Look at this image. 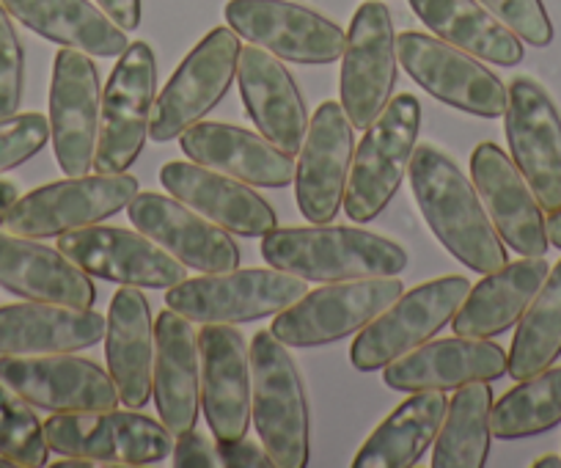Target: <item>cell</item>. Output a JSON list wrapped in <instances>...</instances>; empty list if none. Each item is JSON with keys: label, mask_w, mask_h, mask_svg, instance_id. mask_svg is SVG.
<instances>
[{"label": "cell", "mask_w": 561, "mask_h": 468, "mask_svg": "<svg viewBox=\"0 0 561 468\" xmlns=\"http://www.w3.org/2000/svg\"><path fill=\"white\" fill-rule=\"evenodd\" d=\"M410 187L435 238L468 271L488 276L506 265L504 240L495 231L479 191L435 144L415 147Z\"/></svg>", "instance_id": "obj_1"}, {"label": "cell", "mask_w": 561, "mask_h": 468, "mask_svg": "<svg viewBox=\"0 0 561 468\" xmlns=\"http://www.w3.org/2000/svg\"><path fill=\"white\" fill-rule=\"evenodd\" d=\"M262 256L275 271L317 284L399 276L408 267V251L393 240L331 224L275 226L262 238Z\"/></svg>", "instance_id": "obj_2"}, {"label": "cell", "mask_w": 561, "mask_h": 468, "mask_svg": "<svg viewBox=\"0 0 561 468\" xmlns=\"http://www.w3.org/2000/svg\"><path fill=\"white\" fill-rule=\"evenodd\" d=\"M251 419L275 468H304L311 455L306 386L287 344L259 331L251 344Z\"/></svg>", "instance_id": "obj_3"}, {"label": "cell", "mask_w": 561, "mask_h": 468, "mask_svg": "<svg viewBox=\"0 0 561 468\" xmlns=\"http://www.w3.org/2000/svg\"><path fill=\"white\" fill-rule=\"evenodd\" d=\"M419 133L421 102L413 94L391 96L353 152L342 204L350 220L369 224L391 204L410 171Z\"/></svg>", "instance_id": "obj_4"}, {"label": "cell", "mask_w": 561, "mask_h": 468, "mask_svg": "<svg viewBox=\"0 0 561 468\" xmlns=\"http://www.w3.org/2000/svg\"><path fill=\"white\" fill-rule=\"evenodd\" d=\"M468 293H471L468 278L440 276L399 295L382 315L358 331L350 347L353 367L358 373H377L408 356L410 350L435 339V333L455 320Z\"/></svg>", "instance_id": "obj_5"}, {"label": "cell", "mask_w": 561, "mask_h": 468, "mask_svg": "<svg viewBox=\"0 0 561 468\" xmlns=\"http://www.w3.org/2000/svg\"><path fill=\"white\" fill-rule=\"evenodd\" d=\"M309 293L306 282L275 267H234L185 278L165 293V306L191 322H253L275 317Z\"/></svg>", "instance_id": "obj_6"}, {"label": "cell", "mask_w": 561, "mask_h": 468, "mask_svg": "<svg viewBox=\"0 0 561 468\" xmlns=\"http://www.w3.org/2000/svg\"><path fill=\"white\" fill-rule=\"evenodd\" d=\"M158 100V58L147 42H133L118 56L102 94L96 174H124L140 158Z\"/></svg>", "instance_id": "obj_7"}, {"label": "cell", "mask_w": 561, "mask_h": 468, "mask_svg": "<svg viewBox=\"0 0 561 468\" xmlns=\"http://www.w3.org/2000/svg\"><path fill=\"white\" fill-rule=\"evenodd\" d=\"M135 196H138V180L127 171L69 176L20 196L3 218V226L23 238H61L122 213Z\"/></svg>", "instance_id": "obj_8"}, {"label": "cell", "mask_w": 561, "mask_h": 468, "mask_svg": "<svg viewBox=\"0 0 561 468\" xmlns=\"http://www.w3.org/2000/svg\"><path fill=\"white\" fill-rule=\"evenodd\" d=\"M45 438L64 457H83L94 466L124 468L163 463L174 452L163 422L129 411L53 413L45 422Z\"/></svg>", "instance_id": "obj_9"}, {"label": "cell", "mask_w": 561, "mask_h": 468, "mask_svg": "<svg viewBox=\"0 0 561 468\" xmlns=\"http://www.w3.org/2000/svg\"><path fill=\"white\" fill-rule=\"evenodd\" d=\"M402 295L397 276L358 278L311 289L275 315L273 336L287 347H322L364 331Z\"/></svg>", "instance_id": "obj_10"}, {"label": "cell", "mask_w": 561, "mask_h": 468, "mask_svg": "<svg viewBox=\"0 0 561 468\" xmlns=\"http://www.w3.org/2000/svg\"><path fill=\"white\" fill-rule=\"evenodd\" d=\"M397 56L404 72L444 105L479 119L504 116L510 89L479 58L421 31H404L397 36Z\"/></svg>", "instance_id": "obj_11"}, {"label": "cell", "mask_w": 561, "mask_h": 468, "mask_svg": "<svg viewBox=\"0 0 561 468\" xmlns=\"http://www.w3.org/2000/svg\"><path fill=\"white\" fill-rule=\"evenodd\" d=\"M242 42L231 28H213L176 67L165 89L154 100L149 138L169 144L187 127L202 122L231 89L240 64Z\"/></svg>", "instance_id": "obj_12"}, {"label": "cell", "mask_w": 561, "mask_h": 468, "mask_svg": "<svg viewBox=\"0 0 561 468\" xmlns=\"http://www.w3.org/2000/svg\"><path fill=\"white\" fill-rule=\"evenodd\" d=\"M226 23L240 39L293 64H333L344 56L347 34L325 14L293 0H229Z\"/></svg>", "instance_id": "obj_13"}, {"label": "cell", "mask_w": 561, "mask_h": 468, "mask_svg": "<svg viewBox=\"0 0 561 468\" xmlns=\"http://www.w3.org/2000/svg\"><path fill=\"white\" fill-rule=\"evenodd\" d=\"M397 34L391 9L382 0H366L350 25L342 56V107L355 130H366L391 102L397 85Z\"/></svg>", "instance_id": "obj_14"}, {"label": "cell", "mask_w": 561, "mask_h": 468, "mask_svg": "<svg viewBox=\"0 0 561 468\" xmlns=\"http://www.w3.org/2000/svg\"><path fill=\"white\" fill-rule=\"evenodd\" d=\"M504 125L512 160L545 213L561 209V113L537 80H512Z\"/></svg>", "instance_id": "obj_15"}, {"label": "cell", "mask_w": 561, "mask_h": 468, "mask_svg": "<svg viewBox=\"0 0 561 468\" xmlns=\"http://www.w3.org/2000/svg\"><path fill=\"white\" fill-rule=\"evenodd\" d=\"M0 380L25 402L50 413H94L118 406L111 373L75 353L0 356Z\"/></svg>", "instance_id": "obj_16"}, {"label": "cell", "mask_w": 561, "mask_h": 468, "mask_svg": "<svg viewBox=\"0 0 561 468\" xmlns=\"http://www.w3.org/2000/svg\"><path fill=\"white\" fill-rule=\"evenodd\" d=\"M58 251L89 276L138 289H171L185 282L187 271L180 260L160 249L140 231L118 226H85L58 238Z\"/></svg>", "instance_id": "obj_17"}, {"label": "cell", "mask_w": 561, "mask_h": 468, "mask_svg": "<svg viewBox=\"0 0 561 468\" xmlns=\"http://www.w3.org/2000/svg\"><path fill=\"white\" fill-rule=\"evenodd\" d=\"M102 89L89 53L61 47L53 64L50 138L58 165L67 176H85L94 169L100 138Z\"/></svg>", "instance_id": "obj_18"}, {"label": "cell", "mask_w": 561, "mask_h": 468, "mask_svg": "<svg viewBox=\"0 0 561 468\" xmlns=\"http://www.w3.org/2000/svg\"><path fill=\"white\" fill-rule=\"evenodd\" d=\"M127 215L140 235L169 251L174 260L198 273H224L240 267V246L226 229L204 218L180 198L140 193L127 204Z\"/></svg>", "instance_id": "obj_19"}, {"label": "cell", "mask_w": 561, "mask_h": 468, "mask_svg": "<svg viewBox=\"0 0 561 468\" xmlns=\"http://www.w3.org/2000/svg\"><path fill=\"white\" fill-rule=\"evenodd\" d=\"M353 130L342 102H325L317 107L295 171L298 207L311 224H331L342 209L355 152Z\"/></svg>", "instance_id": "obj_20"}, {"label": "cell", "mask_w": 561, "mask_h": 468, "mask_svg": "<svg viewBox=\"0 0 561 468\" xmlns=\"http://www.w3.org/2000/svg\"><path fill=\"white\" fill-rule=\"evenodd\" d=\"M471 176L501 240L520 256L548 254L545 209L515 160L493 141H484L471 155Z\"/></svg>", "instance_id": "obj_21"}, {"label": "cell", "mask_w": 561, "mask_h": 468, "mask_svg": "<svg viewBox=\"0 0 561 468\" xmlns=\"http://www.w3.org/2000/svg\"><path fill=\"white\" fill-rule=\"evenodd\" d=\"M202 411L218 441H237L251 424V344L237 328L207 322L198 333Z\"/></svg>", "instance_id": "obj_22"}, {"label": "cell", "mask_w": 561, "mask_h": 468, "mask_svg": "<svg viewBox=\"0 0 561 468\" xmlns=\"http://www.w3.org/2000/svg\"><path fill=\"white\" fill-rule=\"evenodd\" d=\"M510 369V356L501 344L490 339L451 336L438 342H424L410 350L408 356L388 364L382 380L397 391H449L468 384H490L504 378Z\"/></svg>", "instance_id": "obj_23"}, {"label": "cell", "mask_w": 561, "mask_h": 468, "mask_svg": "<svg viewBox=\"0 0 561 468\" xmlns=\"http://www.w3.org/2000/svg\"><path fill=\"white\" fill-rule=\"evenodd\" d=\"M187 160L251 187H289L298 163L289 152L275 147L262 133L229 122H196L180 136Z\"/></svg>", "instance_id": "obj_24"}, {"label": "cell", "mask_w": 561, "mask_h": 468, "mask_svg": "<svg viewBox=\"0 0 561 468\" xmlns=\"http://www.w3.org/2000/svg\"><path fill=\"white\" fill-rule=\"evenodd\" d=\"M165 191L240 238H264L278 226L275 209L245 182L185 160H171L160 169Z\"/></svg>", "instance_id": "obj_25"}, {"label": "cell", "mask_w": 561, "mask_h": 468, "mask_svg": "<svg viewBox=\"0 0 561 468\" xmlns=\"http://www.w3.org/2000/svg\"><path fill=\"white\" fill-rule=\"evenodd\" d=\"M237 75L245 111L259 133L284 152L298 155L311 122L293 72L273 53L248 45L240 53Z\"/></svg>", "instance_id": "obj_26"}, {"label": "cell", "mask_w": 561, "mask_h": 468, "mask_svg": "<svg viewBox=\"0 0 561 468\" xmlns=\"http://www.w3.org/2000/svg\"><path fill=\"white\" fill-rule=\"evenodd\" d=\"M152 395L171 435L196 430L202 411V353L191 320L165 306L154 322Z\"/></svg>", "instance_id": "obj_27"}, {"label": "cell", "mask_w": 561, "mask_h": 468, "mask_svg": "<svg viewBox=\"0 0 561 468\" xmlns=\"http://www.w3.org/2000/svg\"><path fill=\"white\" fill-rule=\"evenodd\" d=\"M105 317L78 306L47 300L0 306V356L80 353L105 339Z\"/></svg>", "instance_id": "obj_28"}, {"label": "cell", "mask_w": 561, "mask_h": 468, "mask_svg": "<svg viewBox=\"0 0 561 468\" xmlns=\"http://www.w3.org/2000/svg\"><path fill=\"white\" fill-rule=\"evenodd\" d=\"M0 287L25 300L91 309L96 287L89 273L39 240L0 231Z\"/></svg>", "instance_id": "obj_29"}, {"label": "cell", "mask_w": 561, "mask_h": 468, "mask_svg": "<svg viewBox=\"0 0 561 468\" xmlns=\"http://www.w3.org/2000/svg\"><path fill=\"white\" fill-rule=\"evenodd\" d=\"M105 358L118 402L133 411L147 406L154 373V322L147 295L138 287H122L113 295L105 326Z\"/></svg>", "instance_id": "obj_30"}, {"label": "cell", "mask_w": 561, "mask_h": 468, "mask_svg": "<svg viewBox=\"0 0 561 468\" xmlns=\"http://www.w3.org/2000/svg\"><path fill=\"white\" fill-rule=\"evenodd\" d=\"M548 273L550 265L545 256H523L488 273V278H482L462 300L460 311L449 322L451 331L471 339H493L510 331L537 298Z\"/></svg>", "instance_id": "obj_31"}, {"label": "cell", "mask_w": 561, "mask_h": 468, "mask_svg": "<svg viewBox=\"0 0 561 468\" xmlns=\"http://www.w3.org/2000/svg\"><path fill=\"white\" fill-rule=\"evenodd\" d=\"M12 18L47 42L89 53L91 58H116L129 47L127 31L118 28L91 0H0Z\"/></svg>", "instance_id": "obj_32"}, {"label": "cell", "mask_w": 561, "mask_h": 468, "mask_svg": "<svg viewBox=\"0 0 561 468\" xmlns=\"http://www.w3.org/2000/svg\"><path fill=\"white\" fill-rule=\"evenodd\" d=\"M408 3L415 18L438 39L449 42L479 61L517 67L526 58L523 42L479 0H408Z\"/></svg>", "instance_id": "obj_33"}, {"label": "cell", "mask_w": 561, "mask_h": 468, "mask_svg": "<svg viewBox=\"0 0 561 468\" xmlns=\"http://www.w3.org/2000/svg\"><path fill=\"white\" fill-rule=\"evenodd\" d=\"M446 400L444 391H413L375 433L366 438L355 455V468H410L435 444L444 424Z\"/></svg>", "instance_id": "obj_34"}, {"label": "cell", "mask_w": 561, "mask_h": 468, "mask_svg": "<svg viewBox=\"0 0 561 468\" xmlns=\"http://www.w3.org/2000/svg\"><path fill=\"white\" fill-rule=\"evenodd\" d=\"M490 413L493 389L488 384H468L457 389L435 438L433 468H482L493 441Z\"/></svg>", "instance_id": "obj_35"}, {"label": "cell", "mask_w": 561, "mask_h": 468, "mask_svg": "<svg viewBox=\"0 0 561 468\" xmlns=\"http://www.w3.org/2000/svg\"><path fill=\"white\" fill-rule=\"evenodd\" d=\"M561 356V260L545 278L542 289L517 322L510 350V369L515 380H526L553 367Z\"/></svg>", "instance_id": "obj_36"}, {"label": "cell", "mask_w": 561, "mask_h": 468, "mask_svg": "<svg viewBox=\"0 0 561 468\" xmlns=\"http://www.w3.org/2000/svg\"><path fill=\"white\" fill-rule=\"evenodd\" d=\"M561 424V367H548L526 380H517L490 413L495 438L515 441L542 435Z\"/></svg>", "instance_id": "obj_37"}, {"label": "cell", "mask_w": 561, "mask_h": 468, "mask_svg": "<svg viewBox=\"0 0 561 468\" xmlns=\"http://www.w3.org/2000/svg\"><path fill=\"white\" fill-rule=\"evenodd\" d=\"M0 455H7L20 468L47 466L50 446L45 438V424L12 386L0 380Z\"/></svg>", "instance_id": "obj_38"}, {"label": "cell", "mask_w": 561, "mask_h": 468, "mask_svg": "<svg viewBox=\"0 0 561 468\" xmlns=\"http://www.w3.org/2000/svg\"><path fill=\"white\" fill-rule=\"evenodd\" d=\"M50 141V119L42 113H12L0 119V174L28 163Z\"/></svg>", "instance_id": "obj_39"}, {"label": "cell", "mask_w": 561, "mask_h": 468, "mask_svg": "<svg viewBox=\"0 0 561 468\" xmlns=\"http://www.w3.org/2000/svg\"><path fill=\"white\" fill-rule=\"evenodd\" d=\"M479 3L526 45L548 47L553 42V23L542 0H479Z\"/></svg>", "instance_id": "obj_40"}, {"label": "cell", "mask_w": 561, "mask_h": 468, "mask_svg": "<svg viewBox=\"0 0 561 468\" xmlns=\"http://www.w3.org/2000/svg\"><path fill=\"white\" fill-rule=\"evenodd\" d=\"M25 89V53L12 14L0 3V119L18 113Z\"/></svg>", "instance_id": "obj_41"}, {"label": "cell", "mask_w": 561, "mask_h": 468, "mask_svg": "<svg viewBox=\"0 0 561 468\" xmlns=\"http://www.w3.org/2000/svg\"><path fill=\"white\" fill-rule=\"evenodd\" d=\"M174 466L176 468H215L218 460V449L213 446V441L204 438L196 430H187V433L176 435L174 444Z\"/></svg>", "instance_id": "obj_42"}, {"label": "cell", "mask_w": 561, "mask_h": 468, "mask_svg": "<svg viewBox=\"0 0 561 468\" xmlns=\"http://www.w3.org/2000/svg\"><path fill=\"white\" fill-rule=\"evenodd\" d=\"M215 449H218V460L229 468H275L267 449L248 441L245 435L237 441H218Z\"/></svg>", "instance_id": "obj_43"}, {"label": "cell", "mask_w": 561, "mask_h": 468, "mask_svg": "<svg viewBox=\"0 0 561 468\" xmlns=\"http://www.w3.org/2000/svg\"><path fill=\"white\" fill-rule=\"evenodd\" d=\"M96 7L124 31H135L140 25V0H96Z\"/></svg>", "instance_id": "obj_44"}, {"label": "cell", "mask_w": 561, "mask_h": 468, "mask_svg": "<svg viewBox=\"0 0 561 468\" xmlns=\"http://www.w3.org/2000/svg\"><path fill=\"white\" fill-rule=\"evenodd\" d=\"M20 198V187L9 180H0V224L7 218V213L12 209V204Z\"/></svg>", "instance_id": "obj_45"}, {"label": "cell", "mask_w": 561, "mask_h": 468, "mask_svg": "<svg viewBox=\"0 0 561 468\" xmlns=\"http://www.w3.org/2000/svg\"><path fill=\"white\" fill-rule=\"evenodd\" d=\"M545 226H548L550 246H556V249L561 251V209H556V213H548V220H545Z\"/></svg>", "instance_id": "obj_46"}, {"label": "cell", "mask_w": 561, "mask_h": 468, "mask_svg": "<svg viewBox=\"0 0 561 468\" xmlns=\"http://www.w3.org/2000/svg\"><path fill=\"white\" fill-rule=\"evenodd\" d=\"M534 468H561V457L559 455H545L534 463Z\"/></svg>", "instance_id": "obj_47"}, {"label": "cell", "mask_w": 561, "mask_h": 468, "mask_svg": "<svg viewBox=\"0 0 561 468\" xmlns=\"http://www.w3.org/2000/svg\"><path fill=\"white\" fill-rule=\"evenodd\" d=\"M14 460H9L7 455H0V468H12Z\"/></svg>", "instance_id": "obj_48"}]
</instances>
